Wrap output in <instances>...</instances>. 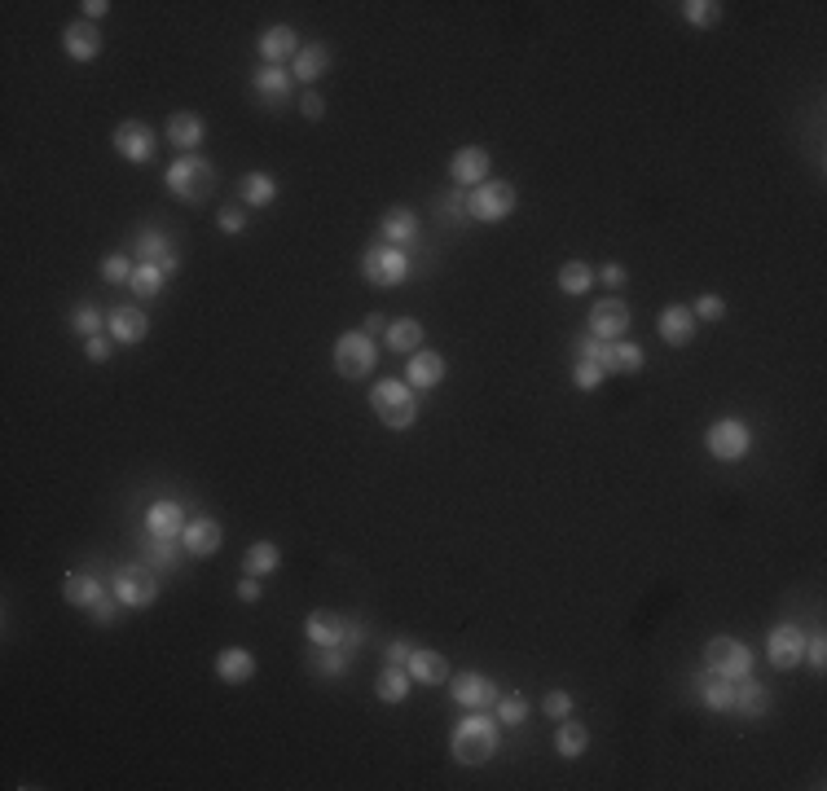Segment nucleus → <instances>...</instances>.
Segmentation results:
<instances>
[{
	"label": "nucleus",
	"mask_w": 827,
	"mask_h": 791,
	"mask_svg": "<svg viewBox=\"0 0 827 791\" xmlns=\"http://www.w3.org/2000/svg\"><path fill=\"white\" fill-rule=\"evenodd\" d=\"M238 194H242V203H251V207H273V198H278V181H273L269 172H247L238 181Z\"/></svg>",
	"instance_id": "38"
},
{
	"label": "nucleus",
	"mask_w": 827,
	"mask_h": 791,
	"mask_svg": "<svg viewBox=\"0 0 827 791\" xmlns=\"http://www.w3.org/2000/svg\"><path fill=\"white\" fill-rule=\"evenodd\" d=\"M300 110H304V119H322V115H326L322 93H313V88H308V93L300 97Z\"/></svg>",
	"instance_id": "55"
},
{
	"label": "nucleus",
	"mask_w": 827,
	"mask_h": 791,
	"mask_svg": "<svg viewBox=\"0 0 827 791\" xmlns=\"http://www.w3.org/2000/svg\"><path fill=\"white\" fill-rule=\"evenodd\" d=\"M515 203H520V194H515L511 181H484L476 189H467V220L502 225V220L515 211Z\"/></svg>",
	"instance_id": "5"
},
{
	"label": "nucleus",
	"mask_w": 827,
	"mask_h": 791,
	"mask_svg": "<svg viewBox=\"0 0 827 791\" xmlns=\"http://www.w3.org/2000/svg\"><path fill=\"white\" fill-rule=\"evenodd\" d=\"M291 75L282 71V66H260L256 71V80H251V88H256V97L264 106H273V110H282L286 102H291Z\"/></svg>",
	"instance_id": "24"
},
{
	"label": "nucleus",
	"mask_w": 827,
	"mask_h": 791,
	"mask_svg": "<svg viewBox=\"0 0 827 791\" xmlns=\"http://www.w3.org/2000/svg\"><path fill=\"white\" fill-rule=\"evenodd\" d=\"M181 545H185V554H194V559H207V554H216L220 545H225V532H220L216 519L198 515V519H185Z\"/></svg>",
	"instance_id": "19"
},
{
	"label": "nucleus",
	"mask_w": 827,
	"mask_h": 791,
	"mask_svg": "<svg viewBox=\"0 0 827 791\" xmlns=\"http://www.w3.org/2000/svg\"><path fill=\"white\" fill-rule=\"evenodd\" d=\"M770 704H775V699H770V690L762 682H753V677H740V682H735V712H740V717H766Z\"/></svg>",
	"instance_id": "34"
},
{
	"label": "nucleus",
	"mask_w": 827,
	"mask_h": 791,
	"mask_svg": "<svg viewBox=\"0 0 827 791\" xmlns=\"http://www.w3.org/2000/svg\"><path fill=\"white\" fill-rule=\"evenodd\" d=\"M449 181L462 189H476L489 181V150L484 146H462L454 159H449Z\"/></svg>",
	"instance_id": "16"
},
{
	"label": "nucleus",
	"mask_w": 827,
	"mask_h": 791,
	"mask_svg": "<svg viewBox=\"0 0 827 791\" xmlns=\"http://www.w3.org/2000/svg\"><path fill=\"white\" fill-rule=\"evenodd\" d=\"M656 330H660V339H665V343H674V348H687V343L696 339L700 321H696V313H691V304H669V308H660Z\"/></svg>",
	"instance_id": "17"
},
{
	"label": "nucleus",
	"mask_w": 827,
	"mask_h": 791,
	"mask_svg": "<svg viewBox=\"0 0 827 791\" xmlns=\"http://www.w3.org/2000/svg\"><path fill=\"white\" fill-rule=\"evenodd\" d=\"M115 154L128 163H150L154 159V128L141 119H124L115 128Z\"/></svg>",
	"instance_id": "15"
},
{
	"label": "nucleus",
	"mask_w": 827,
	"mask_h": 791,
	"mask_svg": "<svg viewBox=\"0 0 827 791\" xmlns=\"http://www.w3.org/2000/svg\"><path fill=\"white\" fill-rule=\"evenodd\" d=\"M110 343H115V339H106V334H93V339H84V356L102 365V361H110Z\"/></svg>",
	"instance_id": "52"
},
{
	"label": "nucleus",
	"mask_w": 827,
	"mask_h": 791,
	"mask_svg": "<svg viewBox=\"0 0 827 791\" xmlns=\"http://www.w3.org/2000/svg\"><path fill=\"white\" fill-rule=\"evenodd\" d=\"M216 677L225 686H247L251 677H256V655H251L247 646H229V651L216 655Z\"/></svg>",
	"instance_id": "23"
},
{
	"label": "nucleus",
	"mask_w": 827,
	"mask_h": 791,
	"mask_svg": "<svg viewBox=\"0 0 827 791\" xmlns=\"http://www.w3.org/2000/svg\"><path fill=\"white\" fill-rule=\"evenodd\" d=\"M344 625L348 616H339V611H313L304 620V638L313 646H344Z\"/></svg>",
	"instance_id": "28"
},
{
	"label": "nucleus",
	"mask_w": 827,
	"mask_h": 791,
	"mask_svg": "<svg viewBox=\"0 0 827 791\" xmlns=\"http://www.w3.org/2000/svg\"><path fill=\"white\" fill-rule=\"evenodd\" d=\"M801 660H810V668H819V673H823V664H827V638H823V633L806 638V655H801Z\"/></svg>",
	"instance_id": "51"
},
{
	"label": "nucleus",
	"mask_w": 827,
	"mask_h": 791,
	"mask_svg": "<svg viewBox=\"0 0 827 791\" xmlns=\"http://www.w3.org/2000/svg\"><path fill=\"white\" fill-rule=\"evenodd\" d=\"M704 668H713V673L740 682V677L753 673V651H748L740 638H713L709 646H704Z\"/></svg>",
	"instance_id": "10"
},
{
	"label": "nucleus",
	"mask_w": 827,
	"mask_h": 791,
	"mask_svg": "<svg viewBox=\"0 0 827 791\" xmlns=\"http://www.w3.org/2000/svg\"><path fill=\"white\" fill-rule=\"evenodd\" d=\"M498 756V721L489 712H467L454 726V761L458 765H484Z\"/></svg>",
	"instance_id": "2"
},
{
	"label": "nucleus",
	"mask_w": 827,
	"mask_h": 791,
	"mask_svg": "<svg viewBox=\"0 0 827 791\" xmlns=\"http://www.w3.org/2000/svg\"><path fill=\"white\" fill-rule=\"evenodd\" d=\"M295 53H300V36H295V27L278 22V27L260 31V58H264V66H282L286 58L295 62Z\"/></svg>",
	"instance_id": "22"
},
{
	"label": "nucleus",
	"mask_w": 827,
	"mask_h": 791,
	"mask_svg": "<svg viewBox=\"0 0 827 791\" xmlns=\"http://www.w3.org/2000/svg\"><path fill=\"white\" fill-rule=\"evenodd\" d=\"M102 326H106V317L97 313V304H80V308L71 313V330H75V334H84V339L102 334Z\"/></svg>",
	"instance_id": "45"
},
{
	"label": "nucleus",
	"mask_w": 827,
	"mask_h": 791,
	"mask_svg": "<svg viewBox=\"0 0 827 791\" xmlns=\"http://www.w3.org/2000/svg\"><path fill=\"white\" fill-rule=\"evenodd\" d=\"M203 137H207V124H203V115H194V110H176V115L168 119V141L181 154H194L198 146H203Z\"/></svg>",
	"instance_id": "25"
},
{
	"label": "nucleus",
	"mask_w": 827,
	"mask_h": 791,
	"mask_svg": "<svg viewBox=\"0 0 827 791\" xmlns=\"http://www.w3.org/2000/svg\"><path fill=\"white\" fill-rule=\"evenodd\" d=\"M361 334H370V339H374V334H388V317H383V313H370V317H366V326H361Z\"/></svg>",
	"instance_id": "60"
},
{
	"label": "nucleus",
	"mask_w": 827,
	"mask_h": 791,
	"mask_svg": "<svg viewBox=\"0 0 827 791\" xmlns=\"http://www.w3.org/2000/svg\"><path fill=\"white\" fill-rule=\"evenodd\" d=\"M326 66H330V49L326 44H300V53H295V71H291V80H300V84H313V80H322L326 75Z\"/></svg>",
	"instance_id": "33"
},
{
	"label": "nucleus",
	"mask_w": 827,
	"mask_h": 791,
	"mask_svg": "<svg viewBox=\"0 0 827 791\" xmlns=\"http://www.w3.org/2000/svg\"><path fill=\"white\" fill-rule=\"evenodd\" d=\"M704 444L718 462H740L748 449H753V431H748L744 418H718L709 431H704Z\"/></svg>",
	"instance_id": "9"
},
{
	"label": "nucleus",
	"mask_w": 827,
	"mask_h": 791,
	"mask_svg": "<svg viewBox=\"0 0 827 791\" xmlns=\"http://www.w3.org/2000/svg\"><path fill=\"white\" fill-rule=\"evenodd\" d=\"M493 712H498L502 726H524V717H528V699H524V695H498Z\"/></svg>",
	"instance_id": "44"
},
{
	"label": "nucleus",
	"mask_w": 827,
	"mask_h": 791,
	"mask_svg": "<svg viewBox=\"0 0 827 791\" xmlns=\"http://www.w3.org/2000/svg\"><path fill=\"white\" fill-rule=\"evenodd\" d=\"M410 651H414V646H410V642H405V638H396V642H388V664H405V660H410Z\"/></svg>",
	"instance_id": "59"
},
{
	"label": "nucleus",
	"mask_w": 827,
	"mask_h": 791,
	"mask_svg": "<svg viewBox=\"0 0 827 791\" xmlns=\"http://www.w3.org/2000/svg\"><path fill=\"white\" fill-rule=\"evenodd\" d=\"M352 664L348 646H313V673L317 677H344Z\"/></svg>",
	"instance_id": "40"
},
{
	"label": "nucleus",
	"mask_w": 827,
	"mask_h": 791,
	"mask_svg": "<svg viewBox=\"0 0 827 791\" xmlns=\"http://www.w3.org/2000/svg\"><path fill=\"white\" fill-rule=\"evenodd\" d=\"M361 642H366V625H361V620H352V616H348V625H344V646H348V651H357Z\"/></svg>",
	"instance_id": "56"
},
{
	"label": "nucleus",
	"mask_w": 827,
	"mask_h": 791,
	"mask_svg": "<svg viewBox=\"0 0 827 791\" xmlns=\"http://www.w3.org/2000/svg\"><path fill=\"white\" fill-rule=\"evenodd\" d=\"M594 286V269L586 260H568L564 269H559V291L564 295H586Z\"/></svg>",
	"instance_id": "41"
},
{
	"label": "nucleus",
	"mask_w": 827,
	"mask_h": 791,
	"mask_svg": "<svg viewBox=\"0 0 827 791\" xmlns=\"http://www.w3.org/2000/svg\"><path fill=\"white\" fill-rule=\"evenodd\" d=\"M62 594H66V603H71V607L93 611V607L106 598V585L97 581L93 572H71V576H66V581H62Z\"/></svg>",
	"instance_id": "29"
},
{
	"label": "nucleus",
	"mask_w": 827,
	"mask_h": 791,
	"mask_svg": "<svg viewBox=\"0 0 827 791\" xmlns=\"http://www.w3.org/2000/svg\"><path fill=\"white\" fill-rule=\"evenodd\" d=\"M374 695H379L383 704H405V695H410V673H405V664H383V673L374 677Z\"/></svg>",
	"instance_id": "36"
},
{
	"label": "nucleus",
	"mask_w": 827,
	"mask_h": 791,
	"mask_svg": "<svg viewBox=\"0 0 827 791\" xmlns=\"http://www.w3.org/2000/svg\"><path fill=\"white\" fill-rule=\"evenodd\" d=\"M216 225H220V233H242V229H247V211L234 207V203H229V207H220Z\"/></svg>",
	"instance_id": "50"
},
{
	"label": "nucleus",
	"mask_w": 827,
	"mask_h": 791,
	"mask_svg": "<svg viewBox=\"0 0 827 791\" xmlns=\"http://www.w3.org/2000/svg\"><path fill=\"white\" fill-rule=\"evenodd\" d=\"M361 277L370 286H401L410 277V255L401 247H388V242H374V247L361 255Z\"/></svg>",
	"instance_id": "6"
},
{
	"label": "nucleus",
	"mask_w": 827,
	"mask_h": 791,
	"mask_svg": "<svg viewBox=\"0 0 827 791\" xmlns=\"http://www.w3.org/2000/svg\"><path fill=\"white\" fill-rule=\"evenodd\" d=\"M80 9H84V18H88V22H97V18H106V14H110L106 0H84Z\"/></svg>",
	"instance_id": "61"
},
{
	"label": "nucleus",
	"mask_w": 827,
	"mask_h": 791,
	"mask_svg": "<svg viewBox=\"0 0 827 791\" xmlns=\"http://www.w3.org/2000/svg\"><path fill=\"white\" fill-rule=\"evenodd\" d=\"M691 313H696V321H722L726 317V299L722 295H700L696 304H691Z\"/></svg>",
	"instance_id": "47"
},
{
	"label": "nucleus",
	"mask_w": 827,
	"mask_h": 791,
	"mask_svg": "<svg viewBox=\"0 0 827 791\" xmlns=\"http://www.w3.org/2000/svg\"><path fill=\"white\" fill-rule=\"evenodd\" d=\"M603 378H608V374H603L594 361H577V370H572V383H577L581 392H594V387H599Z\"/></svg>",
	"instance_id": "49"
},
{
	"label": "nucleus",
	"mask_w": 827,
	"mask_h": 791,
	"mask_svg": "<svg viewBox=\"0 0 827 791\" xmlns=\"http://www.w3.org/2000/svg\"><path fill=\"white\" fill-rule=\"evenodd\" d=\"M132 255H137L141 264H154V269H163V277H172L176 269H181V255H176V247L168 238H163L159 229H141L137 238H132Z\"/></svg>",
	"instance_id": "14"
},
{
	"label": "nucleus",
	"mask_w": 827,
	"mask_h": 791,
	"mask_svg": "<svg viewBox=\"0 0 827 791\" xmlns=\"http://www.w3.org/2000/svg\"><path fill=\"white\" fill-rule=\"evenodd\" d=\"M181 537H154V532H146L141 537V554H146V563L154 567V572H176L181 567Z\"/></svg>",
	"instance_id": "30"
},
{
	"label": "nucleus",
	"mask_w": 827,
	"mask_h": 791,
	"mask_svg": "<svg viewBox=\"0 0 827 791\" xmlns=\"http://www.w3.org/2000/svg\"><path fill=\"white\" fill-rule=\"evenodd\" d=\"M691 690H696V699L709 712H731L735 708V682L731 677H722V673H713V668H700Z\"/></svg>",
	"instance_id": "18"
},
{
	"label": "nucleus",
	"mask_w": 827,
	"mask_h": 791,
	"mask_svg": "<svg viewBox=\"0 0 827 791\" xmlns=\"http://www.w3.org/2000/svg\"><path fill=\"white\" fill-rule=\"evenodd\" d=\"M682 18H687L691 27H718L722 5L718 0H687V5H682Z\"/></svg>",
	"instance_id": "42"
},
{
	"label": "nucleus",
	"mask_w": 827,
	"mask_h": 791,
	"mask_svg": "<svg viewBox=\"0 0 827 791\" xmlns=\"http://www.w3.org/2000/svg\"><path fill=\"white\" fill-rule=\"evenodd\" d=\"M106 330H110V339L115 343H141L150 334V317L141 313V308H132V304H119V308H110Z\"/></svg>",
	"instance_id": "21"
},
{
	"label": "nucleus",
	"mask_w": 827,
	"mask_h": 791,
	"mask_svg": "<svg viewBox=\"0 0 827 791\" xmlns=\"http://www.w3.org/2000/svg\"><path fill=\"white\" fill-rule=\"evenodd\" d=\"M119 607H124V603H119V598H110V594H106L102 603H97L93 611H88V620H97V625H110V620L119 616Z\"/></svg>",
	"instance_id": "53"
},
{
	"label": "nucleus",
	"mask_w": 827,
	"mask_h": 791,
	"mask_svg": "<svg viewBox=\"0 0 827 791\" xmlns=\"http://www.w3.org/2000/svg\"><path fill=\"white\" fill-rule=\"evenodd\" d=\"M577 356L581 361H594L603 374H638L643 370V348H638V343H625V339L603 343V339H594V334H581Z\"/></svg>",
	"instance_id": "3"
},
{
	"label": "nucleus",
	"mask_w": 827,
	"mask_h": 791,
	"mask_svg": "<svg viewBox=\"0 0 827 791\" xmlns=\"http://www.w3.org/2000/svg\"><path fill=\"white\" fill-rule=\"evenodd\" d=\"M110 585H115V598H119V603L132 607V611L150 607L154 598H159V581H154V567H150V563H137V567L124 563V567L115 572V581H110Z\"/></svg>",
	"instance_id": "8"
},
{
	"label": "nucleus",
	"mask_w": 827,
	"mask_h": 791,
	"mask_svg": "<svg viewBox=\"0 0 827 791\" xmlns=\"http://www.w3.org/2000/svg\"><path fill=\"white\" fill-rule=\"evenodd\" d=\"M238 598H242V603H260V576H242V581H238Z\"/></svg>",
	"instance_id": "58"
},
{
	"label": "nucleus",
	"mask_w": 827,
	"mask_h": 791,
	"mask_svg": "<svg viewBox=\"0 0 827 791\" xmlns=\"http://www.w3.org/2000/svg\"><path fill=\"white\" fill-rule=\"evenodd\" d=\"M449 695H454V704L458 708H467V712H489L493 704H498V682L493 677H484V673H458V677H449Z\"/></svg>",
	"instance_id": "11"
},
{
	"label": "nucleus",
	"mask_w": 827,
	"mask_h": 791,
	"mask_svg": "<svg viewBox=\"0 0 827 791\" xmlns=\"http://www.w3.org/2000/svg\"><path fill=\"white\" fill-rule=\"evenodd\" d=\"M282 567V550L273 541H256V545H247V554H242V572L247 576H273Z\"/></svg>",
	"instance_id": "35"
},
{
	"label": "nucleus",
	"mask_w": 827,
	"mask_h": 791,
	"mask_svg": "<svg viewBox=\"0 0 827 791\" xmlns=\"http://www.w3.org/2000/svg\"><path fill=\"white\" fill-rule=\"evenodd\" d=\"M594 277H599V282H603V286H625V277H630V273H625V269H621V264H603V269H599V273H594Z\"/></svg>",
	"instance_id": "57"
},
{
	"label": "nucleus",
	"mask_w": 827,
	"mask_h": 791,
	"mask_svg": "<svg viewBox=\"0 0 827 791\" xmlns=\"http://www.w3.org/2000/svg\"><path fill=\"white\" fill-rule=\"evenodd\" d=\"M132 273H137V264H132V255H124V251H115V255H106L102 260V277L110 286H132Z\"/></svg>",
	"instance_id": "43"
},
{
	"label": "nucleus",
	"mask_w": 827,
	"mask_h": 791,
	"mask_svg": "<svg viewBox=\"0 0 827 791\" xmlns=\"http://www.w3.org/2000/svg\"><path fill=\"white\" fill-rule=\"evenodd\" d=\"M163 185H168L181 203H203V198L212 194V185H216V167L207 159H198V154H181V159L168 167Z\"/></svg>",
	"instance_id": "4"
},
{
	"label": "nucleus",
	"mask_w": 827,
	"mask_h": 791,
	"mask_svg": "<svg viewBox=\"0 0 827 791\" xmlns=\"http://www.w3.org/2000/svg\"><path fill=\"white\" fill-rule=\"evenodd\" d=\"M542 712L550 721H564L568 712H572V695L568 690H546V699H542Z\"/></svg>",
	"instance_id": "48"
},
{
	"label": "nucleus",
	"mask_w": 827,
	"mask_h": 791,
	"mask_svg": "<svg viewBox=\"0 0 827 791\" xmlns=\"http://www.w3.org/2000/svg\"><path fill=\"white\" fill-rule=\"evenodd\" d=\"M370 409L379 414V422H383L388 431L414 427L418 414H423V405H418L414 387L405 383V378H379V383H374V392H370Z\"/></svg>",
	"instance_id": "1"
},
{
	"label": "nucleus",
	"mask_w": 827,
	"mask_h": 791,
	"mask_svg": "<svg viewBox=\"0 0 827 791\" xmlns=\"http://www.w3.org/2000/svg\"><path fill=\"white\" fill-rule=\"evenodd\" d=\"M630 321H634V313H630V304H625V299H599V304L590 308V321H586V326H590L594 339L616 343V339H625Z\"/></svg>",
	"instance_id": "12"
},
{
	"label": "nucleus",
	"mask_w": 827,
	"mask_h": 791,
	"mask_svg": "<svg viewBox=\"0 0 827 791\" xmlns=\"http://www.w3.org/2000/svg\"><path fill=\"white\" fill-rule=\"evenodd\" d=\"M388 348L401 352V356H414L418 348H423V321H414V317L388 321Z\"/></svg>",
	"instance_id": "37"
},
{
	"label": "nucleus",
	"mask_w": 827,
	"mask_h": 791,
	"mask_svg": "<svg viewBox=\"0 0 827 791\" xmlns=\"http://www.w3.org/2000/svg\"><path fill=\"white\" fill-rule=\"evenodd\" d=\"M440 211H445L449 220H462V216H467V194H462V189H454L449 198H440Z\"/></svg>",
	"instance_id": "54"
},
{
	"label": "nucleus",
	"mask_w": 827,
	"mask_h": 791,
	"mask_svg": "<svg viewBox=\"0 0 827 791\" xmlns=\"http://www.w3.org/2000/svg\"><path fill=\"white\" fill-rule=\"evenodd\" d=\"M181 528H185L181 501L163 497V501H154V506L146 510V532H154V537H181Z\"/></svg>",
	"instance_id": "31"
},
{
	"label": "nucleus",
	"mask_w": 827,
	"mask_h": 791,
	"mask_svg": "<svg viewBox=\"0 0 827 791\" xmlns=\"http://www.w3.org/2000/svg\"><path fill=\"white\" fill-rule=\"evenodd\" d=\"M801 655H806V633H801V625H775L770 629V638H766V660L775 664V668H797L801 664Z\"/></svg>",
	"instance_id": "13"
},
{
	"label": "nucleus",
	"mask_w": 827,
	"mask_h": 791,
	"mask_svg": "<svg viewBox=\"0 0 827 791\" xmlns=\"http://www.w3.org/2000/svg\"><path fill=\"white\" fill-rule=\"evenodd\" d=\"M374 361H379V352H374L370 334L348 330L335 339V374L339 378H366L374 370Z\"/></svg>",
	"instance_id": "7"
},
{
	"label": "nucleus",
	"mask_w": 827,
	"mask_h": 791,
	"mask_svg": "<svg viewBox=\"0 0 827 791\" xmlns=\"http://www.w3.org/2000/svg\"><path fill=\"white\" fill-rule=\"evenodd\" d=\"M379 233H383L388 247H410V242L418 238V216L410 207H392L388 216L379 220Z\"/></svg>",
	"instance_id": "32"
},
{
	"label": "nucleus",
	"mask_w": 827,
	"mask_h": 791,
	"mask_svg": "<svg viewBox=\"0 0 827 791\" xmlns=\"http://www.w3.org/2000/svg\"><path fill=\"white\" fill-rule=\"evenodd\" d=\"M440 378H445V356L440 352H432V348H418L410 361H405V383L414 387H436Z\"/></svg>",
	"instance_id": "27"
},
{
	"label": "nucleus",
	"mask_w": 827,
	"mask_h": 791,
	"mask_svg": "<svg viewBox=\"0 0 827 791\" xmlns=\"http://www.w3.org/2000/svg\"><path fill=\"white\" fill-rule=\"evenodd\" d=\"M405 673H410V682H418V686H445L449 682V660L440 651H410Z\"/></svg>",
	"instance_id": "26"
},
{
	"label": "nucleus",
	"mask_w": 827,
	"mask_h": 791,
	"mask_svg": "<svg viewBox=\"0 0 827 791\" xmlns=\"http://www.w3.org/2000/svg\"><path fill=\"white\" fill-rule=\"evenodd\" d=\"M590 748V730L581 726V721H559V734H555V752L564 756V761H577L581 752Z\"/></svg>",
	"instance_id": "39"
},
{
	"label": "nucleus",
	"mask_w": 827,
	"mask_h": 791,
	"mask_svg": "<svg viewBox=\"0 0 827 791\" xmlns=\"http://www.w3.org/2000/svg\"><path fill=\"white\" fill-rule=\"evenodd\" d=\"M132 291L141 299H154L163 291V269H154V264H137V273H132Z\"/></svg>",
	"instance_id": "46"
},
{
	"label": "nucleus",
	"mask_w": 827,
	"mask_h": 791,
	"mask_svg": "<svg viewBox=\"0 0 827 791\" xmlns=\"http://www.w3.org/2000/svg\"><path fill=\"white\" fill-rule=\"evenodd\" d=\"M62 49H66V58H75V62H93L97 53H102V31H97V22H66L62 27Z\"/></svg>",
	"instance_id": "20"
}]
</instances>
